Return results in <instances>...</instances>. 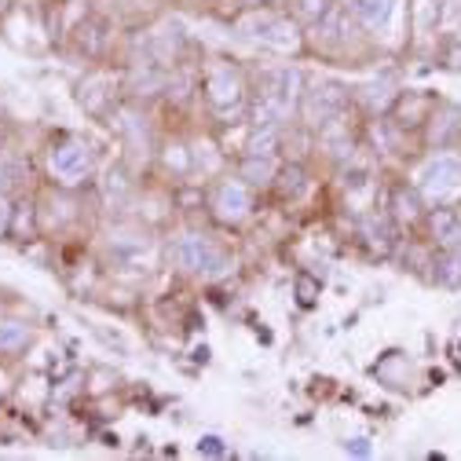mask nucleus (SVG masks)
Segmentation results:
<instances>
[{
	"label": "nucleus",
	"mask_w": 461,
	"mask_h": 461,
	"mask_svg": "<svg viewBox=\"0 0 461 461\" xmlns=\"http://www.w3.org/2000/svg\"><path fill=\"white\" fill-rule=\"evenodd\" d=\"M110 33H113L110 19L88 15V19H81L77 30H74V44H77L81 55H88V59H99V55L106 51V44H110Z\"/></svg>",
	"instance_id": "dca6fc26"
},
{
	"label": "nucleus",
	"mask_w": 461,
	"mask_h": 461,
	"mask_svg": "<svg viewBox=\"0 0 461 461\" xmlns=\"http://www.w3.org/2000/svg\"><path fill=\"white\" fill-rule=\"evenodd\" d=\"M425 212H429V205H425V198H421V191L414 187V184H395L392 187V202H388V216H392V223L395 227H421L425 223Z\"/></svg>",
	"instance_id": "ddd939ff"
},
{
	"label": "nucleus",
	"mask_w": 461,
	"mask_h": 461,
	"mask_svg": "<svg viewBox=\"0 0 461 461\" xmlns=\"http://www.w3.org/2000/svg\"><path fill=\"white\" fill-rule=\"evenodd\" d=\"M344 450L356 454V457H370V454H374L370 439H363V436H356V439H344Z\"/></svg>",
	"instance_id": "72a5a7b5"
},
{
	"label": "nucleus",
	"mask_w": 461,
	"mask_h": 461,
	"mask_svg": "<svg viewBox=\"0 0 461 461\" xmlns=\"http://www.w3.org/2000/svg\"><path fill=\"white\" fill-rule=\"evenodd\" d=\"M77 103L88 118L95 122H106V118H118V103H113V85L110 77L103 74H88L81 85H77ZM110 125V122H106Z\"/></svg>",
	"instance_id": "9b49d317"
},
{
	"label": "nucleus",
	"mask_w": 461,
	"mask_h": 461,
	"mask_svg": "<svg viewBox=\"0 0 461 461\" xmlns=\"http://www.w3.org/2000/svg\"><path fill=\"white\" fill-rule=\"evenodd\" d=\"M359 239H363V246L374 253V260L392 257L395 246H399V239H395V223H392L388 212H370V216H363V223H359Z\"/></svg>",
	"instance_id": "2eb2a0df"
},
{
	"label": "nucleus",
	"mask_w": 461,
	"mask_h": 461,
	"mask_svg": "<svg viewBox=\"0 0 461 461\" xmlns=\"http://www.w3.org/2000/svg\"><path fill=\"white\" fill-rule=\"evenodd\" d=\"M212 216L220 220V223H227V227H235V223H242L246 216H249V209H253V198H249V187L242 184V180H223V184H216V191H212Z\"/></svg>",
	"instance_id": "9d476101"
},
{
	"label": "nucleus",
	"mask_w": 461,
	"mask_h": 461,
	"mask_svg": "<svg viewBox=\"0 0 461 461\" xmlns=\"http://www.w3.org/2000/svg\"><path fill=\"white\" fill-rule=\"evenodd\" d=\"M407 19H411V33L418 41H429L439 33V23H443V0H414L407 8Z\"/></svg>",
	"instance_id": "a211bd4d"
},
{
	"label": "nucleus",
	"mask_w": 461,
	"mask_h": 461,
	"mask_svg": "<svg viewBox=\"0 0 461 461\" xmlns=\"http://www.w3.org/2000/svg\"><path fill=\"white\" fill-rule=\"evenodd\" d=\"M399 85L392 81V77H377V81H370L359 95H363V103H366V110L374 113V118H384V113L392 110V103L399 99Z\"/></svg>",
	"instance_id": "aec40b11"
},
{
	"label": "nucleus",
	"mask_w": 461,
	"mask_h": 461,
	"mask_svg": "<svg viewBox=\"0 0 461 461\" xmlns=\"http://www.w3.org/2000/svg\"><path fill=\"white\" fill-rule=\"evenodd\" d=\"M436 59H439V67H443V70L461 74V33H443Z\"/></svg>",
	"instance_id": "393cba45"
},
{
	"label": "nucleus",
	"mask_w": 461,
	"mask_h": 461,
	"mask_svg": "<svg viewBox=\"0 0 461 461\" xmlns=\"http://www.w3.org/2000/svg\"><path fill=\"white\" fill-rule=\"evenodd\" d=\"M246 37L275 48V51H297L301 48V30L294 19L285 15H267V12H257L249 23H246Z\"/></svg>",
	"instance_id": "6e6552de"
},
{
	"label": "nucleus",
	"mask_w": 461,
	"mask_h": 461,
	"mask_svg": "<svg viewBox=\"0 0 461 461\" xmlns=\"http://www.w3.org/2000/svg\"><path fill=\"white\" fill-rule=\"evenodd\" d=\"M436 95L432 92H399V99L392 103V110L384 113V118L399 129V132H418L429 125L432 110H436Z\"/></svg>",
	"instance_id": "1a4fd4ad"
},
{
	"label": "nucleus",
	"mask_w": 461,
	"mask_h": 461,
	"mask_svg": "<svg viewBox=\"0 0 461 461\" xmlns=\"http://www.w3.org/2000/svg\"><path fill=\"white\" fill-rule=\"evenodd\" d=\"M205 99L216 113H239L246 106V77L235 63H212L205 74Z\"/></svg>",
	"instance_id": "20e7f679"
},
{
	"label": "nucleus",
	"mask_w": 461,
	"mask_h": 461,
	"mask_svg": "<svg viewBox=\"0 0 461 461\" xmlns=\"http://www.w3.org/2000/svg\"><path fill=\"white\" fill-rule=\"evenodd\" d=\"M308 187V168L301 165V161H285V165H278V172H275V191H278V198H297L301 191Z\"/></svg>",
	"instance_id": "4be33fe9"
},
{
	"label": "nucleus",
	"mask_w": 461,
	"mask_h": 461,
	"mask_svg": "<svg viewBox=\"0 0 461 461\" xmlns=\"http://www.w3.org/2000/svg\"><path fill=\"white\" fill-rule=\"evenodd\" d=\"M278 147H282V125H264V129H253V136H249V143H246V154L275 158Z\"/></svg>",
	"instance_id": "b1692460"
},
{
	"label": "nucleus",
	"mask_w": 461,
	"mask_h": 461,
	"mask_svg": "<svg viewBox=\"0 0 461 461\" xmlns=\"http://www.w3.org/2000/svg\"><path fill=\"white\" fill-rule=\"evenodd\" d=\"M12 227L19 230V235H23V227H26V235L33 239L37 223H33V205H30V202H19V205H15V220H12Z\"/></svg>",
	"instance_id": "c756f323"
},
{
	"label": "nucleus",
	"mask_w": 461,
	"mask_h": 461,
	"mask_svg": "<svg viewBox=\"0 0 461 461\" xmlns=\"http://www.w3.org/2000/svg\"><path fill=\"white\" fill-rule=\"evenodd\" d=\"M239 5H242V8H249V12H264V8L271 5V0H239Z\"/></svg>",
	"instance_id": "c9c22d12"
},
{
	"label": "nucleus",
	"mask_w": 461,
	"mask_h": 461,
	"mask_svg": "<svg viewBox=\"0 0 461 461\" xmlns=\"http://www.w3.org/2000/svg\"><path fill=\"white\" fill-rule=\"evenodd\" d=\"M198 454H205V457H227V443L220 436H202L198 439Z\"/></svg>",
	"instance_id": "473e14b6"
},
{
	"label": "nucleus",
	"mask_w": 461,
	"mask_h": 461,
	"mask_svg": "<svg viewBox=\"0 0 461 461\" xmlns=\"http://www.w3.org/2000/svg\"><path fill=\"white\" fill-rule=\"evenodd\" d=\"M184 48H187V37H184L180 23H161L158 30H150L143 37V55H140V59L172 70V67H180Z\"/></svg>",
	"instance_id": "423d86ee"
},
{
	"label": "nucleus",
	"mask_w": 461,
	"mask_h": 461,
	"mask_svg": "<svg viewBox=\"0 0 461 461\" xmlns=\"http://www.w3.org/2000/svg\"><path fill=\"white\" fill-rule=\"evenodd\" d=\"M103 191H106V202H110V205H118L122 198H129V191H132V180L125 176V168H122V165H113V168L106 172Z\"/></svg>",
	"instance_id": "a878e982"
},
{
	"label": "nucleus",
	"mask_w": 461,
	"mask_h": 461,
	"mask_svg": "<svg viewBox=\"0 0 461 461\" xmlns=\"http://www.w3.org/2000/svg\"><path fill=\"white\" fill-rule=\"evenodd\" d=\"M12 220H15V202L8 194H0V239L12 235Z\"/></svg>",
	"instance_id": "7c9ffc66"
},
{
	"label": "nucleus",
	"mask_w": 461,
	"mask_h": 461,
	"mask_svg": "<svg viewBox=\"0 0 461 461\" xmlns=\"http://www.w3.org/2000/svg\"><path fill=\"white\" fill-rule=\"evenodd\" d=\"M421 227L429 230L436 249H461V209L457 205H432Z\"/></svg>",
	"instance_id": "f8f14e48"
},
{
	"label": "nucleus",
	"mask_w": 461,
	"mask_h": 461,
	"mask_svg": "<svg viewBox=\"0 0 461 461\" xmlns=\"http://www.w3.org/2000/svg\"><path fill=\"white\" fill-rule=\"evenodd\" d=\"M297 106H301V74L294 67L267 70L257 81V95H253V106H249V125L253 129L282 125Z\"/></svg>",
	"instance_id": "f257e3e1"
},
{
	"label": "nucleus",
	"mask_w": 461,
	"mask_h": 461,
	"mask_svg": "<svg viewBox=\"0 0 461 461\" xmlns=\"http://www.w3.org/2000/svg\"><path fill=\"white\" fill-rule=\"evenodd\" d=\"M315 297H319V285H312V278L301 275V278H297V304H301V308H312Z\"/></svg>",
	"instance_id": "2f4dec72"
},
{
	"label": "nucleus",
	"mask_w": 461,
	"mask_h": 461,
	"mask_svg": "<svg viewBox=\"0 0 461 461\" xmlns=\"http://www.w3.org/2000/svg\"><path fill=\"white\" fill-rule=\"evenodd\" d=\"M429 143L432 150H454L461 143V106L454 103H436L432 118H429Z\"/></svg>",
	"instance_id": "4468645a"
},
{
	"label": "nucleus",
	"mask_w": 461,
	"mask_h": 461,
	"mask_svg": "<svg viewBox=\"0 0 461 461\" xmlns=\"http://www.w3.org/2000/svg\"><path fill=\"white\" fill-rule=\"evenodd\" d=\"M348 99H352V92L344 88L340 81H333V77H322V81L301 88V106L297 110H301V118H304V129L322 132L326 125L344 122Z\"/></svg>",
	"instance_id": "7ed1b4c3"
},
{
	"label": "nucleus",
	"mask_w": 461,
	"mask_h": 461,
	"mask_svg": "<svg viewBox=\"0 0 461 461\" xmlns=\"http://www.w3.org/2000/svg\"><path fill=\"white\" fill-rule=\"evenodd\" d=\"M172 257L184 271H198V275H223L227 257L202 235V230H187V235L172 246Z\"/></svg>",
	"instance_id": "39448f33"
},
{
	"label": "nucleus",
	"mask_w": 461,
	"mask_h": 461,
	"mask_svg": "<svg viewBox=\"0 0 461 461\" xmlns=\"http://www.w3.org/2000/svg\"><path fill=\"white\" fill-rule=\"evenodd\" d=\"M165 165H172V172H176V176H187L191 172V165H194V154L187 150V147H165Z\"/></svg>",
	"instance_id": "cd10ccee"
},
{
	"label": "nucleus",
	"mask_w": 461,
	"mask_h": 461,
	"mask_svg": "<svg viewBox=\"0 0 461 461\" xmlns=\"http://www.w3.org/2000/svg\"><path fill=\"white\" fill-rule=\"evenodd\" d=\"M12 180H15V168H12L5 158H0V187H8Z\"/></svg>",
	"instance_id": "f704fd0d"
},
{
	"label": "nucleus",
	"mask_w": 461,
	"mask_h": 461,
	"mask_svg": "<svg viewBox=\"0 0 461 461\" xmlns=\"http://www.w3.org/2000/svg\"><path fill=\"white\" fill-rule=\"evenodd\" d=\"M290 5H294V19L315 26L319 19H326V12L333 8V0H290Z\"/></svg>",
	"instance_id": "bb28decb"
},
{
	"label": "nucleus",
	"mask_w": 461,
	"mask_h": 461,
	"mask_svg": "<svg viewBox=\"0 0 461 461\" xmlns=\"http://www.w3.org/2000/svg\"><path fill=\"white\" fill-rule=\"evenodd\" d=\"M202 202H205V191H202V187H194V184H187V187H180V191H176V205H180L184 212L202 209Z\"/></svg>",
	"instance_id": "c85d7f7f"
},
{
	"label": "nucleus",
	"mask_w": 461,
	"mask_h": 461,
	"mask_svg": "<svg viewBox=\"0 0 461 461\" xmlns=\"http://www.w3.org/2000/svg\"><path fill=\"white\" fill-rule=\"evenodd\" d=\"M432 278L447 290H461V249H436L429 257Z\"/></svg>",
	"instance_id": "6ab92c4d"
},
{
	"label": "nucleus",
	"mask_w": 461,
	"mask_h": 461,
	"mask_svg": "<svg viewBox=\"0 0 461 461\" xmlns=\"http://www.w3.org/2000/svg\"><path fill=\"white\" fill-rule=\"evenodd\" d=\"M399 12V0H352V19L366 33H384Z\"/></svg>",
	"instance_id": "f3484780"
},
{
	"label": "nucleus",
	"mask_w": 461,
	"mask_h": 461,
	"mask_svg": "<svg viewBox=\"0 0 461 461\" xmlns=\"http://www.w3.org/2000/svg\"><path fill=\"white\" fill-rule=\"evenodd\" d=\"M275 172H278V161H275V158L246 154L242 165H239V180H242L246 187H267V184H275Z\"/></svg>",
	"instance_id": "412c9836"
},
{
	"label": "nucleus",
	"mask_w": 461,
	"mask_h": 461,
	"mask_svg": "<svg viewBox=\"0 0 461 461\" xmlns=\"http://www.w3.org/2000/svg\"><path fill=\"white\" fill-rule=\"evenodd\" d=\"M425 205H457L461 202V154H432L414 176Z\"/></svg>",
	"instance_id": "f03ea898"
},
{
	"label": "nucleus",
	"mask_w": 461,
	"mask_h": 461,
	"mask_svg": "<svg viewBox=\"0 0 461 461\" xmlns=\"http://www.w3.org/2000/svg\"><path fill=\"white\" fill-rule=\"evenodd\" d=\"M30 326L26 322H0V356H19L30 344Z\"/></svg>",
	"instance_id": "5701e85b"
},
{
	"label": "nucleus",
	"mask_w": 461,
	"mask_h": 461,
	"mask_svg": "<svg viewBox=\"0 0 461 461\" xmlns=\"http://www.w3.org/2000/svg\"><path fill=\"white\" fill-rule=\"evenodd\" d=\"M48 165H51V172H55V180H63V184L74 187V184H81V180L92 176L95 158H92L88 143H81V140H63L59 147H51Z\"/></svg>",
	"instance_id": "0eeeda50"
}]
</instances>
